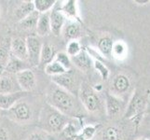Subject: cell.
I'll use <instances>...</instances> for the list:
<instances>
[{"instance_id":"obj_10","label":"cell","mask_w":150,"mask_h":140,"mask_svg":"<svg viewBox=\"0 0 150 140\" xmlns=\"http://www.w3.org/2000/svg\"><path fill=\"white\" fill-rule=\"evenodd\" d=\"M10 54L11 56L22 60L23 62L27 61L28 53H27V45L26 40L23 38H15L11 40L9 45Z\"/></svg>"},{"instance_id":"obj_37","label":"cell","mask_w":150,"mask_h":140,"mask_svg":"<svg viewBox=\"0 0 150 140\" xmlns=\"http://www.w3.org/2000/svg\"><path fill=\"white\" fill-rule=\"evenodd\" d=\"M3 74H4V69L0 68V77H1L3 76Z\"/></svg>"},{"instance_id":"obj_31","label":"cell","mask_w":150,"mask_h":140,"mask_svg":"<svg viewBox=\"0 0 150 140\" xmlns=\"http://www.w3.org/2000/svg\"><path fill=\"white\" fill-rule=\"evenodd\" d=\"M10 56V49L6 44H0V68L5 69Z\"/></svg>"},{"instance_id":"obj_22","label":"cell","mask_w":150,"mask_h":140,"mask_svg":"<svg viewBox=\"0 0 150 140\" xmlns=\"http://www.w3.org/2000/svg\"><path fill=\"white\" fill-rule=\"evenodd\" d=\"M113 46H114V41L109 36L102 37L99 39V41H98V50L105 57H109L112 55Z\"/></svg>"},{"instance_id":"obj_29","label":"cell","mask_w":150,"mask_h":140,"mask_svg":"<svg viewBox=\"0 0 150 140\" xmlns=\"http://www.w3.org/2000/svg\"><path fill=\"white\" fill-rule=\"evenodd\" d=\"M96 130H97L96 126H92V125L86 126L82 129V131L79 134H77L75 140H91L94 136Z\"/></svg>"},{"instance_id":"obj_32","label":"cell","mask_w":150,"mask_h":140,"mask_svg":"<svg viewBox=\"0 0 150 140\" xmlns=\"http://www.w3.org/2000/svg\"><path fill=\"white\" fill-rule=\"evenodd\" d=\"M92 65H93L94 68L99 72V74L102 77V79L103 80H106L108 79V77H109V70H108L107 67L103 65L102 62L98 61V60L94 61L93 63H92Z\"/></svg>"},{"instance_id":"obj_18","label":"cell","mask_w":150,"mask_h":140,"mask_svg":"<svg viewBox=\"0 0 150 140\" xmlns=\"http://www.w3.org/2000/svg\"><path fill=\"white\" fill-rule=\"evenodd\" d=\"M35 31L39 37H46L50 32V12L39 14Z\"/></svg>"},{"instance_id":"obj_39","label":"cell","mask_w":150,"mask_h":140,"mask_svg":"<svg viewBox=\"0 0 150 140\" xmlns=\"http://www.w3.org/2000/svg\"><path fill=\"white\" fill-rule=\"evenodd\" d=\"M0 18H1V8H0Z\"/></svg>"},{"instance_id":"obj_21","label":"cell","mask_w":150,"mask_h":140,"mask_svg":"<svg viewBox=\"0 0 150 140\" xmlns=\"http://www.w3.org/2000/svg\"><path fill=\"white\" fill-rule=\"evenodd\" d=\"M33 11H35L33 1H23L19 5L16 9H15L14 15L20 22V21H22L25 17H27L28 15L31 14Z\"/></svg>"},{"instance_id":"obj_3","label":"cell","mask_w":150,"mask_h":140,"mask_svg":"<svg viewBox=\"0 0 150 140\" xmlns=\"http://www.w3.org/2000/svg\"><path fill=\"white\" fill-rule=\"evenodd\" d=\"M147 106V95L143 93L142 91L136 90L132 95L128 104L127 109L124 114V118L128 120H134L140 118Z\"/></svg>"},{"instance_id":"obj_27","label":"cell","mask_w":150,"mask_h":140,"mask_svg":"<svg viewBox=\"0 0 150 140\" xmlns=\"http://www.w3.org/2000/svg\"><path fill=\"white\" fill-rule=\"evenodd\" d=\"M53 61H55L58 64H60L66 71L71 70L72 66H73V65H72V62H71V58L66 54V53H64V51H62V53H57Z\"/></svg>"},{"instance_id":"obj_19","label":"cell","mask_w":150,"mask_h":140,"mask_svg":"<svg viewBox=\"0 0 150 140\" xmlns=\"http://www.w3.org/2000/svg\"><path fill=\"white\" fill-rule=\"evenodd\" d=\"M26 68H28V67L26 66V65H25V62L20 60L14 56H10L8 63L6 65V67H5L4 71L8 74L15 76L17 73H19V72L23 71Z\"/></svg>"},{"instance_id":"obj_40","label":"cell","mask_w":150,"mask_h":140,"mask_svg":"<svg viewBox=\"0 0 150 140\" xmlns=\"http://www.w3.org/2000/svg\"><path fill=\"white\" fill-rule=\"evenodd\" d=\"M0 115H1V110H0Z\"/></svg>"},{"instance_id":"obj_15","label":"cell","mask_w":150,"mask_h":140,"mask_svg":"<svg viewBox=\"0 0 150 140\" xmlns=\"http://www.w3.org/2000/svg\"><path fill=\"white\" fill-rule=\"evenodd\" d=\"M62 33L64 35V39L67 41L77 40L81 36V27L76 21H69L68 23H65Z\"/></svg>"},{"instance_id":"obj_1","label":"cell","mask_w":150,"mask_h":140,"mask_svg":"<svg viewBox=\"0 0 150 140\" xmlns=\"http://www.w3.org/2000/svg\"><path fill=\"white\" fill-rule=\"evenodd\" d=\"M46 104L67 117H77L79 107L75 95L63 88L51 83L46 93Z\"/></svg>"},{"instance_id":"obj_23","label":"cell","mask_w":150,"mask_h":140,"mask_svg":"<svg viewBox=\"0 0 150 140\" xmlns=\"http://www.w3.org/2000/svg\"><path fill=\"white\" fill-rule=\"evenodd\" d=\"M34 8L39 14L50 12L57 3L55 0H34Z\"/></svg>"},{"instance_id":"obj_17","label":"cell","mask_w":150,"mask_h":140,"mask_svg":"<svg viewBox=\"0 0 150 140\" xmlns=\"http://www.w3.org/2000/svg\"><path fill=\"white\" fill-rule=\"evenodd\" d=\"M56 49L54 46L45 43L42 45L41 48V53H40V58H39V65H47L48 64L51 63L56 56Z\"/></svg>"},{"instance_id":"obj_9","label":"cell","mask_w":150,"mask_h":140,"mask_svg":"<svg viewBox=\"0 0 150 140\" xmlns=\"http://www.w3.org/2000/svg\"><path fill=\"white\" fill-rule=\"evenodd\" d=\"M51 82L58 87L63 88V89L68 91L69 92L73 93V90L76 84L75 75L72 72V70L66 71L64 74L51 77Z\"/></svg>"},{"instance_id":"obj_38","label":"cell","mask_w":150,"mask_h":140,"mask_svg":"<svg viewBox=\"0 0 150 140\" xmlns=\"http://www.w3.org/2000/svg\"><path fill=\"white\" fill-rule=\"evenodd\" d=\"M138 140H148V139H146V138H140V139H138Z\"/></svg>"},{"instance_id":"obj_24","label":"cell","mask_w":150,"mask_h":140,"mask_svg":"<svg viewBox=\"0 0 150 140\" xmlns=\"http://www.w3.org/2000/svg\"><path fill=\"white\" fill-rule=\"evenodd\" d=\"M38 18H39V13L35 10V11H33L31 14H29L27 17H25L22 21H20L19 23L23 29L32 30L37 26Z\"/></svg>"},{"instance_id":"obj_36","label":"cell","mask_w":150,"mask_h":140,"mask_svg":"<svg viewBox=\"0 0 150 140\" xmlns=\"http://www.w3.org/2000/svg\"><path fill=\"white\" fill-rule=\"evenodd\" d=\"M134 3H136L137 5H146L148 4L150 1L149 0H134Z\"/></svg>"},{"instance_id":"obj_6","label":"cell","mask_w":150,"mask_h":140,"mask_svg":"<svg viewBox=\"0 0 150 140\" xmlns=\"http://www.w3.org/2000/svg\"><path fill=\"white\" fill-rule=\"evenodd\" d=\"M25 40H26V45H27L28 64L32 66L39 65L40 53H41V48H42L43 45L41 43V40L38 37H35V36H30Z\"/></svg>"},{"instance_id":"obj_28","label":"cell","mask_w":150,"mask_h":140,"mask_svg":"<svg viewBox=\"0 0 150 140\" xmlns=\"http://www.w3.org/2000/svg\"><path fill=\"white\" fill-rule=\"evenodd\" d=\"M121 133L120 129L115 126L107 127L103 133V140H120Z\"/></svg>"},{"instance_id":"obj_16","label":"cell","mask_w":150,"mask_h":140,"mask_svg":"<svg viewBox=\"0 0 150 140\" xmlns=\"http://www.w3.org/2000/svg\"><path fill=\"white\" fill-rule=\"evenodd\" d=\"M71 62L72 65H76L81 71H88L92 65L91 55L85 50H82L77 55L72 57Z\"/></svg>"},{"instance_id":"obj_35","label":"cell","mask_w":150,"mask_h":140,"mask_svg":"<svg viewBox=\"0 0 150 140\" xmlns=\"http://www.w3.org/2000/svg\"><path fill=\"white\" fill-rule=\"evenodd\" d=\"M0 140H9V133L7 128L0 126Z\"/></svg>"},{"instance_id":"obj_20","label":"cell","mask_w":150,"mask_h":140,"mask_svg":"<svg viewBox=\"0 0 150 140\" xmlns=\"http://www.w3.org/2000/svg\"><path fill=\"white\" fill-rule=\"evenodd\" d=\"M60 11L63 13L65 18H68L71 21H76L77 16V6L75 0H68L65 1L60 8Z\"/></svg>"},{"instance_id":"obj_8","label":"cell","mask_w":150,"mask_h":140,"mask_svg":"<svg viewBox=\"0 0 150 140\" xmlns=\"http://www.w3.org/2000/svg\"><path fill=\"white\" fill-rule=\"evenodd\" d=\"M124 108V103L120 97L110 92H105V110L108 118L117 117Z\"/></svg>"},{"instance_id":"obj_2","label":"cell","mask_w":150,"mask_h":140,"mask_svg":"<svg viewBox=\"0 0 150 140\" xmlns=\"http://www.w3.org/2000/svg\"><path fill=\"white\" fill-rule=\"evenodd\" d=\"M69 119L64 114L50 107L48 104L43 106L39 112L38 124L41 131L49 134H58L68 124Z\"/></svg>"},{"instance_id":"obj_5","label":"cell","mask_w":150,"mask_h":140,"mask_svg":"<svg viewBox=\"0 0 150 140\" xmlns=\"http://www.w3.org/2000/svg\"><path fill=\"white\" fill-rule=\"evenodd\" d=\"M7 117L15 122L18 123H24L27 122L32 118V109L27 103L19 101L15 105L6 111Z\"/></svg>"},{"instance_id":"obj_30","label":"cell","mask_w":150,"mask_h":140,"mask_svg":"<svg viewBox=\"0 0 150 140\" xmlns=\"http://www.w3.org/2000/svg\"><path fill=\"white\" fill-rule=\"evenodd\" d=\"M81 50H82V47L79 40H71L67 42L65 53L70 58L77 55Z\"/></svg>"},{"instance_id":"obj_12","label":"cell","mask_w":150,"mask_h":140,"mask_svg":"<svg viewBox=\"0 0 150 140\" xmlns=\"http://www.w3.org/2000/svg\"><path fill=\"white\" fill-rule=\"evenodd\" d=\"M21 89L17 83L14 75L8 74L4 71L3 76L0 77V95L20 92Z\"/></svg>"},{"instance_id":"obj_33","label":"cell","mask_w":150,"mask_h":140,"mask_svg":"<svg viewBox=\"0 0 150 140\" xmlns=\"http://www.w3.org/2000/svg\"><path fill=\"white\" fill-rule=\"evenodd\" d=\"M126 53V47L122 42L114 43L113 50H112V55L115 57H120L124 56Z\"/></svg>"},{"instance_id":"obj_13","label":"cell","mask_w":150,"mask_h":140,"mask_svg":"<svg viewBox=\"0 0 150 140\" xmlns=\"http://www.w3.org/2000/svg\"><path fill=\"white\" fill-rule=\"evenodd\" d=\"M25 95H26V92L23 91L0 95V110L8 111Z\"/></svg>"},{"instance_id":"obj_7","label":"cell","mask_w":150,"mask_h":140,"mask_svg":"<svg viewBox=\"0 0 150 140\" xmlns=\"http://www.w3.org/2000/svg\"><path fill=\"white\" fill-rule=\"evenodd\" d=\"M17 83L20 87L21 91H23L24 92H27L34 90L37 85V79L34 74V72L31 70L30 68H26L23 71L19 72L16 75Z\"/></svg>"},{"instance_id":"obj_4","label":"cell","mask_w":150,"mask_h":140,"mask_svg":"<svg viewBox=\"0 0 150 140\" xmlns=\"http://www.w3.org/2000/svg\"><path fill=\"white\" fill-rule=\"evenodd\" d=\"M79 100L84 108L89 112H95L100 107V99L97 92L86 82L79 87Z\"/></svg>"},{"instance_id":"obj_25","label":"cell","mask_w":150,"mask_h":140,"mask_svg":"<svg viewBox=\"0 0 150 140\" xmlns=\"http://www.w3.org/2000/svg\"><path fill=\"white\" fill-rule=\"evenodd\" d=\"M44 71L46 74L49 76H51V77L58 76V75L64 74L66 72V70L64 68V67L55 61H52L51 63L48 64L47 65H45Z\"/></svg>"},{"instance_id":"obj_34","label":"cell","mask_w":150,"mask_h":140,"mask_svg":"<svg viewBox=\"0 0 150 140\" xmlns=\"http://www.w3.org/2000/svg\"><path fill=\"white\" fill-rule=\"evenodd\" d=\"M27 140H49V137L47 136V133L40 130L30 134L27 137Z\"/></svg>"},{"instance_id":"obj_26","label":"cell","mask_w":150,"mask_h":140,"mask_svg":"<svg viewBox=\"0 0 150 140\" xmlns=\"http://www.w3.org/2000/svg\"><path fill=\"white\" fill-rule=\"evenodd\" d=\"M60 134L63 140H75L79 133H77V130L73 122H69Z\"/></svg>"},{"instance_id":"obj_11","label":"cell","mask_w":150,"mask_h":140,"mask_svg":"<svg viewBox=\"0 0 150 140\" xmlns=\"http://www.w3.org/2000/svg\"><path fill=\"white\" fill-rule=\"evenodd\" d=\"M50 32L54 36H60L66 23V18L59 9H53L50 11Z\"/></svg>"},{"instance_id":"obj_14","label":"cell","mask_w":150,"mask_h":140,"mask_svg":"<svg viewBox=\"0 0 150 140\" xmlns=\"http://www.w3.org/2000/svg\"><path fill=\"white\" fill-rule=\"evenodd\" d=\"M131 87V81L129 77L124 74L117 75L112 80L111 89L117 95H123L129 91ZM113 93V95H115Z\"/></svg>"}]
</instances>
